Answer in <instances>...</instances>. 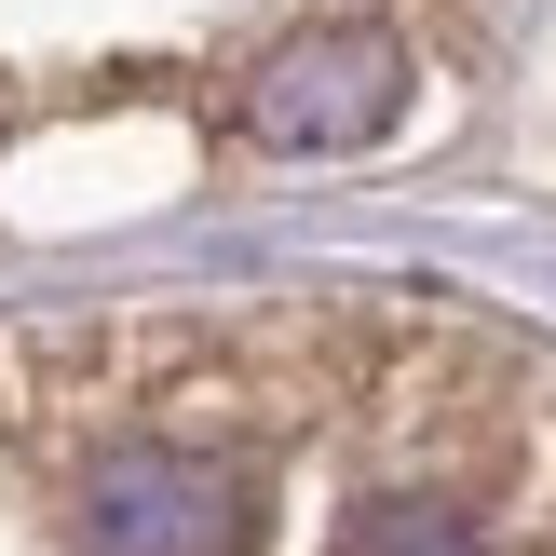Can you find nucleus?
<instances>
[{"label":"nucleus","instance_id":"nucleus-1","mask_svg":"<svg viewBox=\"0 0 556 556\" xmlns=\"http://www.w3.org/2000/svg\"><path fill=\"white\" fill-rule=\"evenodd\" d=\"M0 556H556V340L421 286L0 313Z\"/></svg>","mask_w":556,"mask_h":556},{"label":"nucleus","instance_id":"nucleus-2","mask_svg":"<svg viewBox=\"0 0 556 556\" xmlns=\"http://www.w3.org/2000/svg\"><path fill=\"white\" fill-rule=\"evenodd\" d=\"M516 0H0V190L41 163H271L394 150L489 68Z\"/></svg>","mask_w":556,"mask_h":556}]
</instances>
